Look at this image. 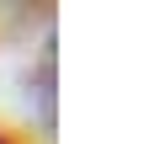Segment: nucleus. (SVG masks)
Listing matches in <instances>:
<instances>
[{
	"label": "nucleus",
	"instance_id": "f257e3e1",
	"mask_svg": "<svg viewBox=\"0 0 149 144\" xmlns=\"http://www.w3.org/2000/svg\"><path fill=\"white\" fill-rule=\"evenodd\" d=\"M0 144H6V139H0Z\"/></svg>",
	"mask_w": 149,
	"mask_h": 144
}]
</instances>
